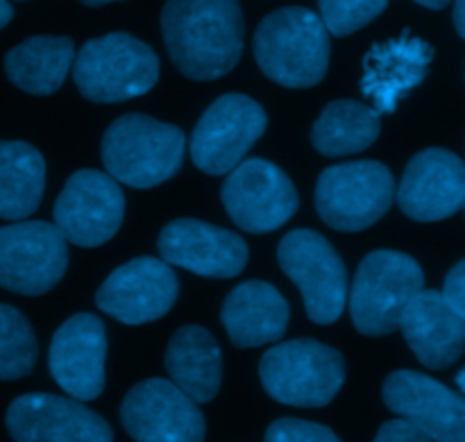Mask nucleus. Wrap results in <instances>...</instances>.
<instances>
[{
	"label": "nucleus",
	"mask_w": 465,
	"mask_h": 442,
	"mask_svg": "<svg viewBox=\"0 0 465 442\" xmlns=\"http://www.w3.org/2000/svg\"><path fill=\"white\" fill-rule=\"evenodd\" d=\"M162 32L173 64L191 80H218L243 53L239 0H168Z\"/></svg>",
	"instance_id": "nucleus-1"
},
{
	"label": "nucleus",
	"mask_w": 465,
	"mask_h": 442,
	"mask_svg": "<svg viewBox=\"0 0 465 442\" xmlns=\"http://www.w3.org/2000/svg\"><path fill=\"white\" fill-rule=\"evenodd\" d=\"M330 32L316 12L284 7L268 14L254 32V59L263 75L289 89H309L330 66Z\"/></svg>",
	"instance_id": "nucleus-2"
},
{
	"label": "nucleus",
	"mask_w": 465,
	"mask_h": 442,
	"mask_svg": "<svg viewBox=\"0 0 465 442\" xmlns=\"http://www.w3.org/2000/svg\"><path fill=\"white\" fill-rule=\"evenodd\" d=\"M184 132L145 113H125L103 136V163L116 182L153 189L177 175L184 159Z\"/></svg>",
	"instance_id": "nucleus-3"
},
{
	"label": "nucleus",
	"mask_w": 465,
	"mask_h": 442,
	"mask_svg": "<svg viewBox=\"0 0 465 442\" xmlns=\"http://www.w3.org/2000/svg\"><path fill=\"white\" fill-rule=\"evenodd\" d=\"M73 80L91 103H123L157 84L159 59L136 36L112 32L82 45L73 62Z\"/></svg>",
	"instance_id": "nucleus-4"
},
{
	"label": "nucleus",
	"mask_w": 465,
	"mask_h": 442,
	"mask_svg": "<svg viewBox=\"0 0 465 442\" xmlns=\"http://www.w3.org/2000/svg\"><path fill=\"white\" fill-rule=\"evenodd\" d=\"M259 377L275 402L321 408L339 395L345 381V361L330 345L298 339L268 349L259 363Z\"/></svg>",
	"instance_id": "nucleus-5"
},
{
	"label": "nucleus",
	"mask_w": 465,
	"mask_h": 442,
	"mask_svg": "<svg viewBox=\"0 0 465 442\" xmlns=\"http://www.w3.org/2000/svg\"><path fill=\"white\" fill-rule=\"evenodd\" d=\"M425 286L420 263L404 252L377 250L357 268L350 298L352 322L363 336H389Z\"/></svg>",
	"instance_id": "nucleus-6"
},
{
	"label": "nucleus",
	"mask_w": 465,
	"mask_h": 442,
	"mask_svg": "<svg viewBox=\"0 0 465 442\" xmlns=\"http://www.w3.org/2000/svg\"><path fill=\"white\" fill-rule=\"evenodd\" d=\"M395 182L380 162H350L330 166L318 177V216L339 231H361L391 209Z\"/></svg>",
	"instance_id": "nucleus-7"
},
{
	"label": "nucleus",
	"mask_w": 465,
	"mask_h": 442,
	"mask_svg": "<svg viewBox=\"0 0 465 442\" xmlns=\"http://www.w3.org/2000/svg\"><path fill=\"white\" fill-rule=\"evenodd\" d=\"M280 266L302 293L309 318L331 325L348 302V270L334 245L313 230H293L277 248Z\"/></svg>",
	"instance_id": "nucleus-8"
},
{
	"label": "nucleus",
	"mask_w": 465,
	"mask_h": 442,
	"mask_svg": "<svg viewBox=\"0 0 465 442\" xmlns=\"http://www.w3.org/2000/svg\"><path fill=\"white\" fill-rule=\"evenodd\" d=\"M68 266L66 239L45 221L0 227V286L18 295H44L62 281Z\"/></svg>",
	"instance_id": "nucleus-9"
},
{
	"label": "nucleus",
	"mask_w": 465,
	"mask_h": 442,
	"mask_svg": "<svg viewBox=\"0 0 465 442\" xmlns=\"http://www.w3.org/2000/svg\"><path fill=\"white\" fill-rule=\"evenodd\" d=\"M266 112L243 93L221 95L195 125L191 157L207 175H227L266 130Z\"/></svg>",
	"instance_id": "nucleus-10"
},
{
	"label": "nucleus",
	"mask_w": 465,
	"mask_h": 442,
	"mask_svg": "<svg viewBox=\"0 0 465 442\" xmlns=\"http://www.w3.org/2000/svg\"><path fill=\"white\" fill-rule=\"evenodd\" d=\"M221 198L232 221L250 234L280 230L298 211V191L293 182L266 159H243L232 168Z\"/></svg>",
	"instance_id": "nucleus-11"
},
{
	"label": "nucleus",
	"mask_w": 465,
	"mask_h": 442,
	"mask_svg": "<svg viewBox=\"0 0 465 442\" xmlns=\"http://www.w3.org/2000/svg\"><path fill=\"white\" fill-rule=\"evenodd\" d=\"M125 216V198L109 172L77 171L54 202V227L80 248H98L116 236Z\"/></svg>",
	"instance_id": "nucleus-12"
},
{
	"label": "nucleus",
	"mask_w": 465,
	"mask_h": 442,
	"mask_svg": "<svg viewBox=\"0 0 465 442\" xmlns=\"http://www.w3.org/2000/svg\"><path fill=\"white\" fill-rule=\"evenodd\" d=\"M121 422L134 442H203L204 416L173 381L145 379L125 395Z\"/></svg>",
	"instance_id": "nucleus-13"
},
{
	"label": "nucleus",
	"mask_w": 465,
	"mask_h": 442,
	"mask_svg": "<svg viewBox=\"0 0 465 442\" xmlns=\"http://www.w3.org/2000/svg\"><path fill=\"white\" fill-rule=\"evenodd\" d=\"M180 284L163 259L139 257L123 263L98 289L95 304L125 325H145L166 316L177 302Z\"/></svg>",
	"instance_id": "nucleus-14"
},
{
	"label": "nucleus",
	"mask_w": 465,
	"mask_h": 442,
	"mask_svg": "<svg viewBox=\"0 0 465 442\" xmlns=\"http://www.w3.org/2000/svg\"><path fill=\"white\" fill-rule=\"evenodd\" d=\"M5 422L14 442H114L112 427L98 413L59 395H21Z\"/></svg>",
	"instance_id": "nucleus-15"
},
{
	"label": "nucleus",
	"mask_w": 465,
	"mask_h": 442,
	"mask_svg": "<svg viewBox=\"0 0 465 442\" xmlns=\"http://www.w3.org/2000/svg\"><path fill=\"white\" fill-rule=\"evenodd\" d=\"M384 404L416 425L431 442H465V398L416 370L389 375L381 388Z\"/></svg>",
	"instance_id": "nucleus-16"
},
{
	"label": "nucleus",
	"mask_w": 465,
	"mask_h": 442,
	"mask_svg": "<svg viewBox=\"0 0 465 442\" xmlns=\"http://www.w3.org/2000/svg\"><path fill=\"white\" fill-rule=\"evenodd\" d=\"M157 248L168 266L213 280L241 275L250 254L239 234L193 218L168 222L159 234Z\"/></svg>",
	"instance_id": "nucleus-17"
},
{
	"label": "nucleus",
	"mask_w": 465,
	"mask_h": 442,
	"mask_svg": "<svg viewBox=\"0 0 465 442\" xmlns=\"http://www.w3.org/2000/svg\"><path fill=\"white\" fill-rule=\"evenodd\" d=\"M398 207L418 222H436L465 207V163L443 148H427L409 162L398 186Z\"/></svg>",
	"instance_id": "nucleus-18"
},
{
	"label": "nucleus",
	"mask_w": 465,
	"mask_h": 442,
	"mask_svg": "<svg viewBox=\"0 0 465 442\" xmlns=\"http://www.w3.org/2000/svg\"><path fill=\"white\" fill-rule=\"evenodd\" d=\"M104 357L103 320L94 313H77L54 331L48 354L50 375L73 399L89 402L104 388Z\"/></svg>",
	"instance_id": "nucleus-19"
},
{
	"label": "nucleus",
	"mask_w": 465,
	"mask_h": 442,
	"mask_svg": "<svg viewBox=\"0 0 465 442\" xmlns=\"http://www.w3.org/2000/svg\"><path fill=\"white\" fill-rule=\"evenodd\" d=\"M434 50L427 41L404 32L398 39L372 45L363 62L361 91L377 113H391L427 75Z\"/></svg>",
	"instance_id": "nucleus-20"
},
{
	"label": "nucleus",
	"mask_w": 465,
	"mask_h": 442,
	"mask_svg": "<svg viewBox=\"0 0 465 442\" xmlns=\"http://www.w3.org/2000/svg\"><path fill=\"white\" fill-rule=\"evenodd\" d=\"M400 329L418 361L445 370L465 354V320L440 290L422 289L400 318Z\"/></svg>",
	"instance_id": "nucleus-21"
},
{
	"label": "nucleus",
	"mask_w": 465,
	"mask_h": 442,
	"mask_svg": "<svg viewBox=\"0 0 465 442\" xmlns=\"http://www.w3.org/2000/svg\"><path fill=\"white\" fill-rule=\"evenodd\" d=\"M289 304L266 281H243L223 302L221 320L236 348L277 343L289 327Z\"/></svg>",
	"instance_id": "nucleus-22"
},
{
	"label": "nucleus",
	"mask_w": 465,
	"mask_h": 442,
	"mask_svg": "<svg viewBox=\"0 0 465 442\" xmlns=\"http://www.w3.org/2000/svg\"><path fill=\"white\" fill-rule=\"evenodd\" d=\"M171 381L195 404H207L221 390L223 354L204 327L189 325L173 334L166 349Z\"/></svg>",
	"instance_id": "nucleus-23"
},
{
	"label": "nucleus",
	"mask_w": 465,
	"mask_h": 442,
	"mask_svg": "<svg viewBox=\"0 0 465 442\" xmlns=\"http://www.w3.org/2000/svg\"><path fill=\"white\" fill-rule=\"evenodd\" d=\"M75 62V45L68 36H32L5 57L9 82L32 95H50L64 84Z\"/></svg>",
	"instance_id": "nucleus-24"
},
{
	"label": "nucleus",
	"mask_w": 465,
	"mask_h": 442,
	"mask_svg": "<svg viewBox=\"0 0 465 442\" xmlns=\"http://www.w3.org/2000/svg\"><path fill=\"white\" fill-rule=\"evenodd\" d=\"M45 162L23 141H0V221H25L39 209Z\"/></svg>",
	"instance_id": "nucleus-25"
},
{
	"label": "nucleus",
	"mask_w": 465,
	"mask_h": 442,
	"mask_svg": "<svg viewBox=\"0 0 465 442\" xmlns=\"http://www.w3.org/2000/svg\"><path fill=\"white\" fill-rule=\"evenodd\" d=\"M380 113L357 100H334L313 123L312 143L325 157L363 152L377 141Z\"/></svg>",
	"instance_id": "nucleus-26"
},
{
	"label": "nucleus",
	"mask_w": 465,
	"mask_h": 442,
	"mask_svg": "<svg viewBox=\"0 0 465 442\" xmlns=\"http://www.w3.org/2000/svg\"><path fill=\"white\" fill-rule=\"evenodd\" d=\"M39 359L35 331L27 318L14 307L0 304V381L27 377Z\"/></svg>",
	"instance_id": "nucleus-27"
},
{
	"label": "nucleus",
	"mask_w": 465,
	"mask_h": 442,
	"mask_svg": "<svg viewBox=\"0 0 465 442\" xmlns=\"http://www.w3.org/2000/svg\"><path fill=\"white\" fill-rule=\"evenodd\" d=\"M318 5L327 32L334 36H350L375 21L389 0H318Z\"/></svg>",
	"instance_id": "nucleus-28"
},
{
	"label": "nucleus",
	"mask_w": 465,
	"mask_h": 442,
	"mask_svg": "<svg viewBox=\"0 0 465 442\" xmlns=\"http://www.w3.org/2000/svg\"><path fill=\"white\" fill-rule=\"evenodd\" d=\"M266 442H341L339 436L316 422L282 417L266 431Z\"/></svg>",
	"instance_id": "nucleus-29"
},
{
	"label": "nucleus",
	"mask_w": 465,
	"mask_h": 442,
	"mask_svg": "<svg viewBox=\"0 0 465 442\" xmlns=\"http://www.w3.org/2000/svg\"><path fill=\"white\" fill-rule=\"evenodd\" d=\"M375 442H431V440L427 438L416 425H411V422L404 420V417H398V420H391L381 425Z\"/></svg>",
	"instance_id": "nucleus-30"
},
{
	"label": "nucleus",
	"mask_w": 465,
	"mask_h": 442,
	"mask_svg": "<svg viewBox=\"0 0 465 442\" xmlns=\"http://www.w3.org/2000/svg\"><path fill=\"white\" fill-rule=\"evenodd\" d=\"M443 298L465 320V259H461L445 277Z\"/></svg>",
	"instance_id": "nucleus-31"
},
{
	"label": "nucleus",
	"mask_w": 465,
	"mask_h": 442,
	"mask_svg": "<svg viewBox=\"0 0 465 442\" xmlns=\"http://www.w3.org/2000/svg\"><path fill=\"white\" fill-rule=\"evenodd\" d=\"M454 27L465 39V0H454Z\"/></svg>",
	"instance_id": "nucleus-32"
},
{
	"label": "nucleus",
	"mask_w": 465,
	"mask_h": 442,
	"mask_svg": "<svg viewBox=\"0 0 465 442\" xmlns=\"http://www.w3.org/2000/svg\"><path fill=\"white\" fill-rule=\"evenodd\" d=\"M12 16H14V9L12 5H9V0H0V30L12 21Z\"/></svg>",
	"instance_id": "nucleus-33"
},
{
	"label": "nucleus",
	"mask_w": 465,
	"mask_h": 442,
	"mask_svg": "<svg viewBox=\"0 0 465 442\" xmlns=\"http://www.w3.org/2000/svg\"><path fill=\"white\" fill-rule=\"evenodd\" d=\"M416 3H420L422 7H430V9H443L450 0H416Z\"/></svg>",
	"instance_id": "nucleus-34"
},
{
	"label": "nucleus",
	"mask_w": 465,
	"mask_h": 442,
	"mask_svg": "<svg viewBox=\"0 0 465 442\" xmlns=\"http://www.w3.org/2000/svg\"><path fill=\"white\" fill-rule=\"evenodd\" d=\"M80 3L89 5V7H100V5H107V3H114V0H80Z\"/></svg>",
	"instance_id": "nucleus-35"
},
{
	"label": "nucleus",
	"mask_w": 465,
	"mask_h": 442,
	"mask_svg": "<svg viewBox=\"0 0 465 442\" xmlns=\"http://www.w3.org/2000/svg\"><path fill=\"white\" fill-rule=\"evenodd\" d=\"M457 386H459V390L465 395V368L457 375Z\"/></svg>",
	"instance_id": "nucleus-36"
},
{
	"label": "nucleus",
	"mask_w": 465,
	"mask_h": 442,
	"mask_svg": "<svg viewBox=\"0 0 465 442\" xmlns=\"http://www.w3.org/2000/svg\"><path fill=\"white\" fill-rule=\"evenodd\" d=\"M463 209H465V207H463Z\"/></svg>",
	"instance_id": "nucleus-37"
}]
</instances>
